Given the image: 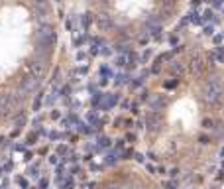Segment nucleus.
Masks as SVG:
<instances>
[{
	"label": "nucleus",
	"mask_w": 224,
	"mask_h": 189,
	"mask_svg": "<svg viewBox=\"0 0 224 189\" xmlns=\"http://www.w3.org/2000/svg\"><path fill=\"white\" fill-rule=\"evenodd\" d=\"M205 33H206V36H210V33H212V26H208V28H205Z\"/></svg>",
	"instance_id": "9b49d317"
},
{
	"label": "nucleus",
	"mask_w": 224,
	"mask_h": 189,
	"mask_svg": "<svg viewBox=\"0 0 224 189\" xmlns=\"http://www.w3.org/2000/svg\"><path fill=\"white\" fill-rule=\"evenodd\" d=\"M149 55H151V51H149V49H145V51H144V55H142V61H148V59H149Z\"/></svg>",
	"instance_id": "6e6552de"
},
{
	"label": "nucleus",
	"mask_w": 224,
	"mask_h": 189,
	"mask_svg": "<svg viewBox=\"0 0 224 189\" xmlns=\"http://www.w3.org/2000/svg\"><path fill=\"white\" fill-rule=\"evenodd\" d=\"M116 103H118V94H110L102 106H104V109H108V106H112V104H116Z\"/></svg>",
	"instance_id": "423d86ee"
},
{
	"label": "nucleus",
	"mask_w": 224,
	"mask_h": 189,
	"mask_svg": "<svg viewBox=\"0 0 224 189\" xmlns=\"http://www.w3.org/2000/svg\"><path fill=\"white\" fill-rule=\"evenodd\" d=\"M136 161H144V156H142V154H136Z\"/></svg>",
	"instance_id": "f8f14e48"
},
{
	"label": "nucleus",
	"mask_w": 224,
	"mask_h": 189,
	"mask_svg": "<svg viewBox=\"0 0 224 189\" xmlns=\"http://www.w3.org/2000/svg\"><path fill=\"white\" fill-rule=\"evenodd\" d=\"M202 124H205V128H210V124H212V120H205V122H202Z\"/></svg>",
	"instance_id": "ddd939ff"
},
{
	"label": "nucleus",
	"mask_w": 224,
	"mask_h": 189,
	"mask_svg": "<svg viewBox=\"0 0 224 189\" xmlns=\"http://www.w3.org/2000/svg\"><path fill=\"white\" fill-rule=\"evenodd\" d=\"M124 63H126V57H118V59H116V65L118 67H122Z\"/></svg>",
	"instance_id": "1a4fd4ad"
},
{
	"label": "nucleus",
	"mask_w": 224,
	"mask_h": 189,
	"mask_svg": "<svg viewBox=\"0 0 224 189\" xmlns=\"http://www.w3.org/2000/svg\"><path fill=\"white\" fill-rule=\"evenodd\" d=\"M124 189H144L142 185H128V187H124Z\"/></svg>",
	"instance_id": "9d476101"
},
{
	"label": "nucleus",
	"mask_w": 224,
	"mask_h": 189,
	"mask_svg": "<svg viewBox=\"0 0 224 189\" xmlns=\"http://www.w3.org/2000/svg\"><path fill=\"white\" fill-rule=\"evenodd\" d=\"M171 71H173V73H181V71H183V65H181V63H173V65H171Z\"/></svg>",
	"instance_id": "0eeeda50"
},
{
	"label": "nucleus",
	"mask_w": 224,
	"mask_h": 189,
	"mask_svg": "<svg viewBox=\"0 0 224 189\" xmlns=\"http://www.w3.org/2000/svg\"><path fill=\"white\" fill-rule=\"evenodd\" d=\"M224 94V83L220 77H208V79L205 81V85H202V99L206 100V103L214 104L218 103L220 99H222Z\"/></svg>",
	"instance_id": "f257e3e1"
},
{
	"label": "nucleus",
	"mask_w": 224,
	"mask_h": 189,
	"mask_svg": "<svg viewBox=\"0 0 224 189\" xmlns=\"http://www.w3.org/2000/svg\"><path fill=\"white\" fill-rule=\"evenodd\" d=\"M205 69H206V63H205V59H202L201 55L193 57V61H191V71H193V73H195L197 77H201L202 73H205Z\"/></svg>",
	"instance_id": "7ed1b4c3"
},
{
	"label": "nucleus",
	"mask_w": 224,
	"mask_h": 189,
	"mask_svg": "<svg viewBox=\"0 0 224 189\" xmlns=\"http://www.w3.org/2000/svg\"><path fill=\"white\" fill-rule=\"evenodd\" d=\"M148 104H149V109H151V110L163 109V106H165L163 94H149V97H148Z\"/></svg>",
	"instance_id": "20e7f679"
},
{
	"label": "nucleus",
	"mask_w": 224,
	"mask_h": 189,
	"mask_svg": "<svg viewBox=\"0 0 224 189\" xmlns=\"http://www.w3.org/2000/svg\"><path fill=\"white\" fill-rule=\"evenodd\" d=\"M96 24H98V28L102 30V32H106V30L112 28V20H110V16H106V14H98L96 16Z\"/></svg>",
	"instance_id": "39448f33"
},
{
	"label": "nucleus",
	"mask_w": 224,
	"mask_h": 189,
	"mask_svg": "<svg viewBox=\"0 0 224 189\" xmlns=\"http://www.w3.org/2000/svg\"><path fill=\"white\" fill-rule=\"evenodd\" d=\"M159 126H161V114L157 110H151V112L145 114V130L148 132H157Z\"/></svg>",
	"instance_id": "f03ea898"
}]
</instances>
